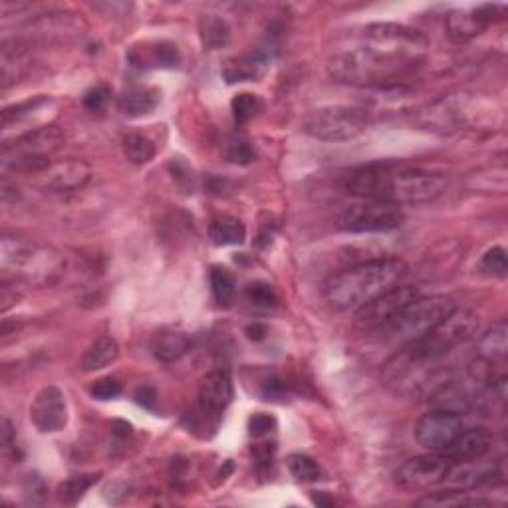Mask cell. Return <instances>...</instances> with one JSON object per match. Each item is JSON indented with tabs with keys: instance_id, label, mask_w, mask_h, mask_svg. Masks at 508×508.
Masks as SVG:
<instances>
[{
	"instance_id": "cell-1",
	"label": "cell",
	"mask_w": 508,
	"mask_h": 508,
	"mask_svg": "<svg viewBox=\"0 0 508 508\" xmlns=\"http://www.w3.org/2000/svg\"><path fill=\"white\" fill-rule=\"evenodd\" d=\"M349 193L359 199L382 201L390 205H425L443 195L447 181L441 173L423 169H392L387 165H364L349 173Z\"/></svg>"
},
{
	"instance_id": "cell-2",
	"label": "cell",
	"mask_w": 508,
	"mask_h": 508,
	"mask_svg": "<svg viewBox=\"0 0 508 508\" xmlns=\"http://www.w3.org/2000/svg\"><path fill=\"white\" fill-rule=\"evenodd\" d=\"M408 274V264L397 256L359 261L326 282V300L340 312H357Z\"/></svg>"
},
{
	"instance_id": "cell-3",
	"label": "cell",
	"mask_w": 508,
	"mask_h": 508,
	"mask_svg": "<svg viewBox=\"0 0 508 508\" xmlns=\"http://www.w3.org/2000/svg\"><path fill=\"white\" fill-rule=\"evenodd\" d=\"M419 60L403 56L380 46H357V48L336 54L328 62V73L340 84L359 88L392 86L393 82L409 72Z\"/></svg>"
},
{
	"instance_id": "cell-4",
	"label": "cell",
	"mask_w": 508,
	"mask_h": 508,
	"mask_svg": "<svg viewBox=\"0 0 508 508\" xmlns=\"http://www.w3.org/2000/svg\"><path fill=\"white\" fill-rule=\"evenodd\" d=\"M0 264L4 276L32 286H52L66 271V258L54 246L8 235L0 243Z\"/></svg>"
},
{
	"instance_id": "cell-5",
	"label": "cell",
	"mask_w": 508,
	"mask_h": 508,
	"mask_svg": "<svg viewBox=\"0 0 508 508\" xmlns=\"http://www.w3.org/2000/svg\"><path fill=\"white\" fill-rule=\"evenodd\" d=\"M478 328V318L473 310L455 308L449 316L427 331L423 338L409 341L401 349V356L408 357L413 364H431L439 357L449 354L451 349L465 344Z\"/></svg>"
},
{
	"instance_id": "cell-6",
	"label": "cell",
	"mask_w": 508,
	"mask_h": 508,
	"mask_svg": "<svg viewBox=\"0 0 508 508\" xmlns=\"http://www.w3.org/2000/svg\"><path fill=\"white\" fill-rule=\"evenodd\" d=\"M64 135L56 125L36 127L32 132L18 135L13 143L3 147L4 171L34 175L50 163V155L60 150Z\"/></svg>"
},
{
	"instance_id": "cell-7",
	"label": "cell",
	"mask_w": 508,
	"mask_h": 508,
	"mask_svg": "<svg viewBox=\"0 0 508 508\" xmlns=\"http://www.w3.org/2000/svg\"><path fill=\"white\" fill-rule=\"evenodd\" d=\"M369 116L356 106H324L310 112L302 122V129L314 140L340 143L356 140L366 132Z\"/></svg>"
},
{
	"instance_id": "cell-8",
	"label": "cell",
	"mask_w": 508,
	"mask_h": 508,
	"mask_svg": "<svg viewBox=\"0 0 508 508\" xmlns=\"http://www.w3.org/2000/svg\"><path fill=\"white\" fill-rule=\"evenodd\" d=\"M455 302L447 297H429L418 298L409 308H405L392 324H387L390 338L401 344H409L423 338L427 331L435 328L439 322L445 320L449 314L455 310Z\"/></svg>"
},
{
	"instance_id": "cell-9",
	"label": "cell",
	"mask_w": 508,
	"mask_h": 508,
	"mask_svg": "<svg viewBox=\"0 0 508 508\" xmlns=\"http://www.w3.org/2000/svg\"><path fill=\"white\" fill-rule=\"evenodd\" d=\"M403 223V212L400 207L382 201L364 199L346 207L338 215L336 227L349 235H372L390 233Z\"/></svg>"
},
{
	"instance_id": "cell-10",
	"label": "cell",
	"mask_w": 508,
	"mask_h": 508,
	"mask_svg": "<svg viewBox=\"0 0 508 508\" xmlns=\"http://www.w3.org/2000/svg\"><path fill=\"white\" fill-rule=\"evenodd\" d=\"M452 461L445 452H433L408 459L395 470V483L408 491H423V488L445 483Z\"/></svg>"
},
{
	"instance_id": "cell-11",
	"label": "cell",
	"mask_w": 508,
	"mask_h": 508,
	"mask_svg": "<svg viewBox=\"0 0 508 508\" xmlns=\"http://www.w3.org/2000/svg\"><path fill=\"white\" fill-rule=\"evenodd\" d=\"M465 429L463 418L455 411L435 409L425 413L415 425V439L419 445L433 452H445Z\"/></svg>"
},
{
	"instance_id": "cell-12",
	"label": "cell",
	"mask_w": 508,
	"mask_h": 508,
	"mask_svg": "<svg viewBox=\"0 0 508 508\" xmlns=\"http://www.w3.org/2000/svg\"><path fill=\"white\" fill-rule=\"evenodd\" d=\"M421 297V292L415 286H392L372 302H367L364 308L357 310V322L366 328L387 326L409 308L411 304Z\"/></svg>"
},
{
	"instance_id": "cell-13",
	"label": "cell",
	"mask_w": 508,
	"mask_h": 508,
	"mask_svg": "<svg viewBox=\"0 0 508 508\" xmlns=\"http://www.w3.org/2000/svg\"><path fill=\"white\" fill-rule=\"evenodd\" d=\"M366 39L367 44L380 46L383 50L403 54V56L415 60H421V54L425 46H427V39L421 32L393 22L369 24L366 29Z\"/></svg>"
},
{
	"instance_id": "cell-14",
	"label": "cell",
	"mask_w": 508,
	"mask_h": 508,
	"mask_svg": "<svg viewBox=\"0 0 508 508\" xmlns=\"http://www.w3.org/2000/svg\"><path fill=\"white\" fill-rule=\"evenodd\" d=\"M40 189L50 193H73L80 191L91 177V168L86 161L64 159L50 161L39 173L32 175Z\"/></svg>"
},
{
	"instance_id": "cell-15",
	"label": "cell",
	"mask_w": 508,
	"mask_h": 508,
	"mask_svg": "<svg viewBox=\"0 0 508 508\" xmlns=\"http://www.w3.org/2000/svg\"><path fill=\"white\" fill-rule=\"evenodd\" d=\"M30 421L40 433H58L68 425L66 395L56 385H46L30 405Z\"/></svg>"
},
{
	"instance_id": "cell-16",
	"label": "cell",
	"mask_w": 508,
	"mask_h": 508,
	"mask_svg": "<svg viewBox=\"0 0 508 508\" xmlns=\"http://www.w3.org/2000/svg\"><path fill=\"white\" fill-rule=\"evenodd\" d=\"M470 112H473L470 109V99L461 96L443 98L423 114V124L441 133L459 132V129L473 124Z\"/></svg>"
},
{
	"instance_id": "cell-17",
	"label": "cell",
	"mask_w": 508,
	"mask_h": 508,
	"mask_svg": "<svg viewBox=\"0 0 508 508\" xmlns=\"http://www.w3.org/2000/svg\"><path fill=\"white\" fill-rule=\"evenodd\" d=\"M235 397V385L227 372H211L199 387V408L205 415H220Z\"/></svg>"
},
{
	"instance_id": "cell-18",
	"label": "cell",
	"mask_w": 508,
	"mask_h": 508,
	"mask_svg": "<svg viewBox=\"0 0 508 508\" xmlns=\"http://www.w3.org/2000/svg\"><path fill=\"white\" fill-rule=\"evenodd\" d=\"M501 6H478L475 11H452L447 16V34L451 36V40L455 42H467L470 39H475L480 32L485 30L486 24L493 22L495 11H498Z\"/></svg>"
},
{
	"instance_id": "cell-19",
	"label": "cell",
	"mask_w": 508,
	"mask_h": 508,
	"mask_svg": "<svg viewBox=\"0 0 508 508\" xmlns=\"http://www.w3.org/2000/svg\"><path fill=\"white\" fill-rule=\"evenodd\" d=\"M415 91L400 84L372 88L366 104L362 106L367 116L372 114H403L411 106Z\"/></svg>"
},
{
	"instance_id": "cell-20",
	"label": "cell",
	"mask_w": 508,
	"mask_h": 508,
	"mask_svg": "<svg viewBox=\"0 0 508 508\" xmlns=\"http://www.w3.org/2000/svg\"><path fill=\"white\" fill-rule=\"evenodd\" d=\"M493 447V437L488 431L475 427V429H463L455 443L445 451L455 463H470V461H483L486 452Z\"/></svg>"
},
{
	"instance_id": "cell-21",
	"label": "cell",
	"mask_w": 508,
	"mask_h": 508,
	"mask_svg": "<svg viewBox=\"0 0 508 508\" xmlns=\"http://www.w3.org/2000/svg\"><path fill=\"white\" fill-rule=\"evenodd\" d=\"M191 340L183 330L161 328L153 331L150 340V352L163 364H175L189 354Z\"/></svg>"
},
{
	"instance_id": "cell-22",
	"label": "cell",
	"mask_w": 508,
	"mask_h": 508,
	"mask_svg": "<svg viewBox=\"0 0 508 508\" xmlns=\"http://www.w3.org/2000/svg\"><path fill=\"white\" fill-rule=\"evenodd\" d=\"M271 56L264 50L246 54V56L228 60L223 66V78L228 84H237V82H253L261 78L266 66H269Z\"/></svg>"
},
{
	"instance_id": "cell-23",
	"label": "cell",
	"mask_w": 508,
	"mask_h": 508,
	"mask_svg": "<svg viewBox=\"0 0 508 508\" xmlns=\"http://www.w3.org/2000/svg\"><path fill=\"white\" fill-rule=\"evenodd\" d=\"M119 357V346L114 338L101 336L94 340L90 344V348L84 352L80 359V367L84 372H98V369H104L108 366H112L116 359Z\"/></svg>"
},
{
	"instance_id": "cell-24",
	"label": "cell",
	"mask_w": 508,
	"mask_h": 508,
	"mask_svg": "<svg viewBox=\"0 0 508 508\" xmlns=\"http://www.w3.org/2000/svg\"><path fill=\"white\" fill-rule=\"evenodd\" d=\"M508 352V324L506 320H498L488 328L478 340L477 356L478 359L493 364L495 359H503Z\"/></svg>"
},
{
	"instance_id": "cell-25",
	"label": "cell",
	"mask_w": 508,
	"mask_h": 508,
	"mask_svg": "<svg viewBox=\"0 0 508 508\" xmlns=\"http://www.w3.org/2000/svg\"><path fill=\"white\" fill-rule=\"evenodd\" d=\"M209 237L217 246H237L245 243L246 228L233 215H217L209 225Z\"/></svg>"
},
{
	"instance_id": "cell-26",
	"label": "cell",
	"mask_w": 508,
	"mask_h": 508,
	"mask_svg": "<svg viewBox=\"0 0 508 508\" xmlns=\"http://www.w3.org/2000/svg\"><path fill=\"white\" fill-rule=\"evenodd\" d=\"M159 104V90L147 88V86H135L129 88L122 98V109L124 114L132 117H142L151 114Z\"/></svg>"
},
{
	"instance_id": "cell-27",
	"label": "cell",
	"mask_w": 508,
	"mask_h": 508,
	"mask_svg": "<svg viewBox=\"0 0 508 508\" xmlns=\"http://www.w3.org/2000/svg\"><path fill=\"white\" fill-rule=\"evenodd\" d=\"M201 40L202 44L207 46L211 50H219L223 48V46L228 44L230 40V26L225 21V18H220L217 14H207L201 18Z\"/></svg>"
},
{
	"instance_id": "cell-28",
	"label": "cell",
	"mask_w": 508,
	"mask_h": 508,
	"mask_svg": "<svg viewBox=\"0 0 508 508\" xmlns=\"http://www.w3.org/2000/svg\"><path fill=\"white\" fill-rule=\"evenodd\" d=\"M211 288L220 306H230L235 302L237 280L233 272L225 266H212L211 269Z\"/></svg>"
},
{
	"instance_id": "cell-29",
	"label": "cell",
	"mask_w": 508,
	"mask_h": 508,
	"mask_svg": "<svg viewBox=\"0 0 508 508\" xmlns=\"http://www.w3.org/2000/svg\"><path fill=\"white\" fill-rule=\"evenodd\" d=\"M419 504H425V506H478V504H488V501H485V498H480V496H473V493L457 491V488H447V491H441V493L421 498Z\"/></svg>"
},
{
	"instance_id": "cell-30",
	"label": "cell",
	"mask_w": 508,
	"mask_h": 508,
	"mask_svg": "<svg viewBox=\"0 0 508 508\" xmlns=\"http://www.w3.org/2000/svg\"><path fill=\"white\" fill-rule=\"evenodd\" d=\"M124 153L132 163L145 165L155 157V145L142 133H127L124 137Z\"/></svg>"
},
{
	"instance_id": "cell-31",
	"label": "cell",
	"mask_w": 508,
	"mask_h": 508,
	"mask_svg": "<svg viewBox=\"0 0 508 508\" xmlns=\"http://www.w3.org/2000/svg\"><path fill=\"white\" fill-rule=\"evenodd\" d=\"M26 68V54L22 48H11V44H3V86L8 88L18 78L22 76V72Z\"/></svg>"
},
{
	"instance_id": "cell-32",
	"label": "cell",
	"mask_w": 508,
	"mask_h": 508,
	"mask_svg": "<svg viewBox=\"0 0 508 508\" xmlns=\"http://www.w3.org/2000/svg\"><path fill=\"white\" fill-rule=\"evenodd\" d=\"M99 475H76L58 486V498L64 504H76L82 496L88 493V488L98 483Z\"/></svg>"
},
{
	"instance_id": "cell-33",
	"label": "cell",
	"mask_w": 508,
	"mask_h": 508,
	"mask_svg": "<svg viewBox=\"0 0 508 508\" xmlns=\"http://www.w3.org/2000/svg\"><path fill=\"white\" fill-rule=\"evenodd\" d=\"M263 99L258 98L256 94H248V91H243V94H237L230 101V109H233L235 122L237 124H246L251 122L253 117H256L258 114L263 112Z\"/></svg>"
},
{
	"instance_id": "cell-34",
	"label": "cell",
	"mask_w": 508,
	"mask_h": 508,
	"mask_svg": "<svg viewBox=\"0 0 508 508\" xmlns=\"http://www.w3.org/2000/svg\"><path fill=\"white\" fill-rule=\"evenodd\" d=\"M288 470L290 475L300 480V483H314V480L320 478V467L316 461L308 455H302V452H294L288 457Z\"/></svg>"
},
{
	"instance_id": "cell-35",
	"label": "cell",
	"mask_w": 508,
	"mask_h": 508,
	"mask_svg": "<svg viewBox=\"0 0 508 508\" xmlns=\"http://www.w3.org/2000/svg\"><path fill=\"white\" fill-rule=\"evenodd\" d=\"M150 62L155 68H175L179 66L181 54L171 42H157L150 48Z\"/></svg>"
},
{
	"instance_id": "cell-36",
	"label": "cell",
	"mask_w": 508,
	"mask_h": 508,
	"mask_svg": "<svg viewBox=\"0 0 508 508\" xmlns=\"http://www.w3.org/2000/svg\"><path fill=\"white\" fill-rule=\"evenodd\" d=\"M508 269V261H506V253L503 246H495L491 251H486L485 256L480 258V271L488 276H498L503 279Z\"/></svg>"
},
{
	"instance_id": "cell-37",
	"label": "cell",
	"mask_w": 508,
	"mask_h": 508,
	"mask_svg": "<svg viewBox=\"0 0 508 508\" xmlns=\"http://www.w3.org/2000/svg\"><path fill=\"white\" fill-rule=\"evenodd\" d=\"M246 298L251 300L254 306L261 308H274L279 304V294L266 282H253L246 288Z\"/></svg>"
},
{
	"instance_id": "cell-38",
	"label": "cell",
	"mask_w": 508,
	"mask_h": 508,
	"mask_svg": "<svg viewBox=\"0 0 508 508\" xmlns=\"http://www.w3.org/2000/svg\"><path fill=\"white\" fill-rule=\"evenodd\" d=\"M42 104H46V98H34V99L24 101V104H16L13 108H6L3 112V125L6 127L11 124H16L18 119L30 116V112L39 109Z\"/></svg>"
},
{
	"instance_id": "cell-39",
	"label": "cell",
	"mask_w": 508,
	"mask_h": 508,
	"mask_svg": "<svg viewBox=\"0 0 508 508\" xmlns=\"http://www.w3.org/2000/svg\"><path fill=\"white\" fill-rule=\"evenodd\" d=\"M227 157L237 165H248L254 159V150L245 140H230L227 145Z\"/></svg>"
},
{
	"instance_id": "cell-40",
	"label": "cell",
	"mask_w": 508,
	"mask_h": 508,
	"mask_svg": "<svg viewBox=\"0 0 508 508\" xmlns=\"http://www.w3.org/2000/svg\"><path fill=\"white\" fill-rule=\"evenodd\" d=\"M90 393L101 401L116 400V397L122 395V383L116 382L114 377H104V380H98L90 387Z\"/></svg>"
},
{
	"instance_id": "cell-41",
	"label": "cell",
	"mask_w": 508,
	"mask_h": 508,
	"mask_svg": "<svg viewBox=\"0 0 508 508\" xmlns=\"http://www.w3.org/2000/svg\"><path fill=\"white\" fill-rule=\"evenodd\" d=\"M276 427V419L269 413H254L251 419H248V433L253 437H264L269 435L271 431Z\"/></svg>"
},
{
	"instance_id": "cell-42",
	"label": "cell",
	"mask_w": 508,
	"mask_h": 508,
	"mask_svg": "<svg viewBox=\"0 0 508 508\" xmlns=\"http://www.w3.org/2000/svg\"><path fill=\"white\" fill-rule=\"evenodd\" d=\"M109 96H112V91H109L108 86H96L86 94L84 106L90 109V112H101V109L106 108Z\"/></svg>"
},
{
	"instance_id": "cell-43",
	"label": "cell",
	"mask_w": 508,
	"mask_h": 508,
	"mask_svg": "<svg viewBox=\"0 0 508 508\" xmlns=\"http://www.w3.org/2000/svg\"><path fill=\"white\" fill-rule=\"evenodd\" d=\"M263 397L269 401H284L288 397V387L279 377H271L263 385Z\"/></svg>"
},
{
	"instance_id": "cell-44",
	"label": "cell",
	"mask_w": 508,
	"mask_h": 508,
	"mask_svg": "<svg viewBox=\"0 0 508 508\" xmlns=\"http://www.w3.org/2000/svg\"><path fill=\"white\" fill-rule=\"evenodd\" d=\"M135 397H137V403L143 405V408H147V409L155 408L157 392L153 390V387H150V385L140 387V390H137V393H135Z\"/></svg>"
},
{
	"instance_id": "cell-45",
	"label": "cell",
	"mask_w": 508,
	"mask_h": 508,
	"mask_svg": "<svg viewBox=\"0 0 508 508\" xmlns=\"http://www.w3.org/2000/svg\"><path fill=\"white\" fill-rule=\"evenodd\" d=\"M245 331H246L248 340H253V341H261L266 338V326L261 324V322H254V324L246 326Z\"/></svg>"
}]
</instances>
